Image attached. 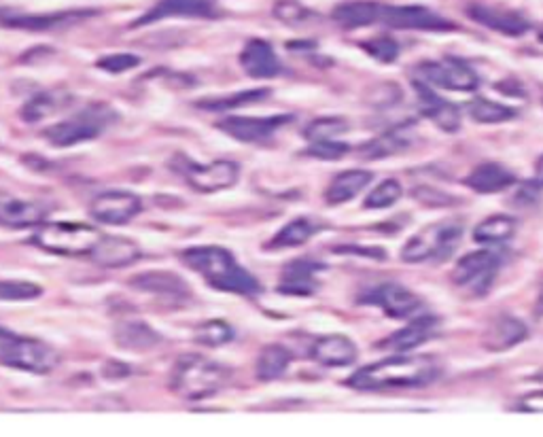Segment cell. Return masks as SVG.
Segmentation results:
<instances>
[{"label": "cell", "instance_id": "6da1fadb", "mask_svg": "<svg viewBox=\"0 0 543 437\" xmlns=\"http://www.w3.org/2000/svg\"><path fill=\"white\" fill-rule=\"evenodd\" d=\"M440 376V365L433 357H408L395 355L372 365H365L348 378V387L357 391H382V389H414L431 384Z\"/></svg>", "mask_w": 543, "mask_h": 437}, {"label": "cell", "instance_id": "7a4b0ae2", "mask_svg": "<svg viewBox=\"0 0 543 437\" xmlns=\"http://www.w3.org/2000/svg\"><path fill=\"white\" fill-rule=\"evenodd\" d=\"M183 264L198 272L206 285L225 293H238L244 297H255L261 291L257 278L242 268L236 257L223 247H194L181 253Z\"/></svg>", "mask_w": 543, "mask_h": 437}, {"label": "cell", "instance_id": "3957f363", "mask_svg": "<svg viewBox=\"0 0 543 437\" xmlns=\"http://www.w3.org/2000/svg\"><path fill=\"white\" fill-rule=\"evenodd\" d=\"M232 380V372L225 365L200 355H185L172 365L168 387L181 399L198 401L217 395Z\"/></svg>", "mask_w": 543, "mask_h": 437}, {"label": "cell", "instance_id": "277c9868", "mask_svg": "<svg viewBox=\"0 0 543 437\" xmlns=\"http://www.w3.org/2000/svg\"><path fill=\"white\" fill-rule=\"evenodd\" d=\"M463 238V221L444 219L431 223L416 232L401 249V259L406 264H423V261H442L454 253Z\"/></svg>", "mask_w": 543, "mask_h": 437}, {"label": "cell", "instance_id": "5b68a950", "mask_svg": "<svg viewBox=\"0 0 543 437\" xmlns=\"http://www.w3.org/2000/svg\"><path fill=\"white\" fill-rule=\"evenodd\" d=\"M58 363L60 355L43 340L17 336L0 327V365L30 374H49Z\"/></svg>", "mask_w": 543, "mask_h": 437}, {"label": "cell", "instance_id": "8992f818", "mask_svg": "<svg viewBox=\"0 0 543 437\" xmlns=\"http://www.w3.org/2000/svg\"><path fill=\"white\" fill-rule=\"evenodd\" d=\"M117 121V113L109 104H92L85 107L77 115L66 121H60L58 126L45 130V138L54 147H73L79 143L94 141L102 132H107Z\"/></svg>", "mask_w": 543, "mask_h": 437}, {"label": "cell", "instance_id": "52a82bcc", "mask_svg": "<svg viewBox=\"0 0 543 437\" xmlns=\"http://www.w3.org/2000/svg\"><path fill=\"white\" fill-rule=\"evenodd\" d=\"M96 227L85 223H47L41 225L39 232L32 236V242L39 249L56 255H90L100 240Z\"/></svg>", "mask_w": 543, "mask_h": 437}, {"label": "cell", "instance_id": "ba28073f", "mask_svg": "<svg viewBox=\"0 0 543 437\" xmlns=\"http://www.w3.org/2000/svg\"><path fill=\"white\" fill-rule=\"evenodd\" d=\"M501 266V257L490 249L467 253L457 261V266L452 268V283L469 291L471 295H484L490 285H493L495 276Z\"/></svg>", "mask_w": 543, "mask_h": 437}, {"label": "cell", "instance_id": "9c48e42d", "mask_svg": "<svg viewBox=\"0 0 543 437\" xmlns=\"http://www.w3.org/2000/svg\"><path fill=\"white\" fill-rule=\"evenodd\" d=\"M418 75L425 83L454 92H476L480 85V79L474 73V68L459 58L423 62L418 66Z\"/></svg>", "mask_w": 543, "mask_h": 437}, {"label": "cell", "instance_id": "30bf717a", "mask_svg": "<svg viewBox=\"0 0 543 437\" xmlns=\"http://www.w3.org/2000/svg\"><path fill=\"white\" fill-rule=\"evenodd\" d=\"M380 24L395 30H420V32H452L457 24L446 17L420 5H401V7H382Z\"/></svg>", "mask_w": 543, "mask_h": 437}, {"label": "cell", "instance_id": "8fae6325", "mask_svg": "<svg viewBox=\"0 0 543 437\" xmlns=\"http://www.w3.org/2000/svg\"><path fill=\"white\" fill-rule=\"evenodd\" d=\"M183 166L181 174L185 181L194 187L200 194H215V191L221 189H230L238 181V164L230 160H217L213 164H194L191 160H185L183 157Z\"/></svg>", "mask_w": 543, "mask_h": 437}, {"label": "cell", "instance_id": "7c38bea8", "mask_svg": "<svg viewBox=\"0 0 543 437\" xmlns=\"http://www.w3.org/2000/svg\"><path fill=\"white\" fill-rule=\"evenodd\" d=\"M223 9L217 0H157V3L138 20L132 28L149 26L153 22L168 20V17H202V20H215L221 17Z\"/></svg>", "mask_w": 543, "mask_h": 437}, {"label": "cell", "instance_id": "4fadbf2b", "mask_svg": "<svg viewBox=\"0 0 543 437\" xmlns=\"http://www.w3.org/2000/svg\"><path fill=\"white\" fill-rule=\"evenodd\" d=\"M293 121V115H272V117H227L219 121V130L230 134L240 143H264L272 138L283 126Z\"/></svg>", "mask_w": 543, "mask_h": 437}, {"label": "cell", "instance_id": "5bb4252c", "mask_svg": "<svg viewBox=\"0 0 543 437\" xmlns=\"http://www.w3.org/2000/svg\"><path fill=\"white\" fill-rule=\"evenodd\" d=\"M363 302L382 308L391 319H412L423 308L420 297L399 283H384L376 287Z\"/></svg>", "mask_w": 543, "mask_h": 437}, {"label": "cell", "instance_id": "9a60e30c", "mask_svg": "<svg viewBox=\"0 0 543 437\" xmlns=\"http://www.w3.org/2000/svg\"><path fill=\"white\" fill-rule=\"evenodd\" d=\"M140 208L143 202L130 191H104L92 202V217L100 223L124 225L140 213Z\"/></svg>", "mask_w": 543, "mask_h": 437}, {"label": "cell", "instance_id": "2e32d148", "mask_svg": "<svg viewBox=\"0 0 543 437\" xmlns=\"http://www.w3.org/2000/svg\"><path fill=\"white\" fill-rule=\"evenodd\" d=\"M414 90H416V98L420 104V111L427 119H431L433 124L444 130V132H459L461 130V111L457 104L448 102L446 98L437 96L435 92H431L425 83L414 81Z\"/></svg>", "mask_w": 543, "mask_h": 437}, {"label": "cell", "instance_id": "e0dca14e", "mask_svg": "<svg viewBox=\"0 0 543 437\" xmlns=\"http://www.w3.org/2000/svg\"><path fill=\"white\" fill-rule=\"evenodd\" d=\"M240 66L253 79H274L283 73L274 47L264 39H251L240 51Z\"/></svg>", "mask_w": 543, "mask_h": 437}, {"label": "cell", "instance_id": "ac0fdd59", "mask_svg": "<svg viewBox=\"0 0 543 437\" xmlns=\"http://www.w3.org/2000/svg\"><path fill=\"white\" fill-rule=\"evenodd\" d=\"M467 15L471 20L482 24L488 30H495L505 34V37H522L527 34L531 24L516 11H507L499 7H486V5H471L467 9Z\"/></svg>", "mask_w": 543, "mask_h": 437}, {"label": "cell", "instance_id": "d6986e66", "mask_svg": "<svg viewBox=\"0 0 543 437\" xmlns=\"http://www.w3.org/2000/svg\"><path fill=\"white\" fill-rule=\"evenodd\" d=\"M437 331H440V319L433 317V314H425V317H416L412 323H408V327L399 329L397 334L382 340L378 348H387L393 353H408L412 348L435 338Z\"/></svg>", "mask_w": 543, "mask_h": 437}, {"label": "cell", "instance_id": "ffe728a7", "mask_svg": "<svg viewBox=\"0 0 543 437\" xmlns=\"http://www.w3.org/2000/svg\"><path fill=\"white\" fill-rule=\"evenodd\" d=\"M90 257L102 268H126L140 257V249L134 240L124 236H100Z\"/></svg>", "mask_w": 543, "mask_h": 437}, {"label": "cell", "instance_id": "44dd1931", "mask_svg": "<svg viewBox=\"0 0 543 437\" xmlns=\"http://www.w3.org/2000/svg\"><path fill=\"white\" fill-rule=\"evenodd\" d=\"M49 211L41 202L20 200L13 196H0V225L22 230V227L43 225Z\"/></svg>", "mask_w": 543, "mask_h": 437}, {"label": "cell", "instance_id": "7402d4cb", "mask_svg": "<svg viewBox=\"0 0 543 437\" xmlns=\"http://www.w3.org/2000/svg\"><path fill=\"white\" fill-rule=\"evenodd\" d=\"M323 270V264L312 259H295L283 270V278L278 283V291L287 295L308 297L317 291V272Z\"/></svg>", "mask_w": 543, "mask_h": 437}, {"label": "cell", "instance_id": "603a6c76", "mask_svg": "<svg viewBox=\"0 0 543 437\" xmlns=\"http://www.w3.org/2000/svg\"><path fill=\"white\" fill-rule=\"evenodd\" d=\"M527 336H529L527 325L518 321L516 317H510V314H503V317H499L486 329L482 344L490 353H503L510 351V348H514L522 340H527Z\"/></svg>", "mask_w": 543, "mask_h": 437}, {"label": "cell", "instance_id": "cb8c5ba5", "mask_svg": "<svg viewBox=\"0 0 543 437\" xmlns=\"http://www.w3.org/2000/svg\"><path fill=\"white\" fill-rule=\"evenodd\" d=\"M359 357V351L355 342L340 336V334H331V336H323L312 346V359L319 361L321 365L327 367H346L353 365Z\"/></svg>", "mask_w": 543, "mask_h": 437}, {"label": "cell", "instance_id": "d4e9b609", "mask_svg": "<svg viewBox=\"0 0 543 437\" xmlns=\"http://www.w3.org/2000/svg\"><path fill=\"white\" fill-rule=\"evenodd\" d=\"M516 183L514 172L507 170L505 166L497 162H482L474 170L467 174L465 185L469 189H474L476 194H499V191H505L507 187H512Z\"/></svg>", "mask_w": 543, "mask_h": 437}, {"label": "cell", "instance_id": "484cf974", "mask_svg": "<svg viewBox=\"0 0 543 437\" xmlns=\"http://www.w3.org/2000/svg\"><path fill=\"white\" fill-rule=\"evenodd\" d=\"M132 287L147 291L160 297H170V300L179 302L187 300L189 297V287L181 281L179 276H174L172 272H145L134 276Z\"/></svg>", "mask_w": 543, "mask_h": 437}, {"label": "cell", "instance_id": "4316f807", "mask_svg": "<svg viewBox=\"0 0 543 437\" xmlns=\"http://www.w3.org/2000/svg\"><path fill=\"white\" fill-rule=\"evenodd\" d=\"M382 7L378 3H370V0H353V3H342L334 9L331 17L334 22L346 30H355V28H365L378 24L382 17Z\"/></svg>", "mask_w": 543, "mask_h": 437}, {"label": "cell", "instance_id": "83f0119b", "mask_svg": "<svg viewBox=\"0 0 543 437\" xmlns=\"http://www.w3.org/2000/svg\"><path fill=\"white\" fill-rule=\"evenodd\" d=\"M374 174L367 172V170H346V172H340L334 177V181L329 183L327 191H325V200L327 204H344V202H350L357 194H361V191L372 183Z\"/></svg>", "mask_w": 543, "mask_h": 437}, {"label": "cell", "instance_id": "f1b7e54d", "mask_svg": "<svg viewBox=\"0 0 543 437\" xmlns=\"http://www.w3.org/2000/svg\"><path fill=\"white\" fill-rule=\"evenodd\" d=\"M115 340L121 348H126V351H134V353H143L153 348L155 344H160V336L155 334V331L140 321H130L119 325L115 331Z\"/></svg>", "mask_w": 543, "mask_h": 437}, {"label": "cell", "instance_id": "f546056e", "mask_svg": "<svg viewBox=\"0 0 543 437\" xmlns=\"http://www.w3.org/2000/svg\"><path fill=\"white\" fill-rule=\"evenodd\" d=\"M92 15V11H64V13H51V15H26V17H7L5 26L24 28V30H49L66 24H75L83 17Z\"/></svg>", "mask_w": 543, "mask_h": 437}, {"label": "cell", "instance_id": "4dcf8cb0", "mask_svg": "<svg viewBox=\"0 0 543 437\" xmlns=\"http://www.w3.org/2000/svg\"><path fill=\"white\" fill-rule=\"evenodd\" d=\"M319 232V227L314 221L306 219V217H300V219H293L289 221L283 230H280L270 242H268V249L270 251H278V249H291V247H300V244L308 242L314 234Z\"/></svg>", "mask_w": 543, "mask_h": 437}, {"label": "cell", "instance_id": "1f68e13d", "mask_svg": "<svg viewBox=\"0 0 543 437\" xmlns=\"http://www.w3.org/2000/svg\"><path fill=\"white\" fill-rule=\"evenodd\" d=\"M518 221L510 215H493L476 225L474 240L480 244H501L516 234Z\"/></svg>", "mask_w": 543, "mask_h": 437}, {"label": "cell", "instance_id": "d6a6232c", "mask_svg": "<svg viewBox=\"0 0 543 437\" xmlns=\"http://www.w3.org/2000/svg\"><path fill=\"white\" fill-rule=\"evenodd\" d=\"M293 355L287 351L285 346L270 344L257 357V378L259 380H276L283 376L289 365H291Z\"/></svg>", "mask_w": 543, "mask_h": 437}, {"label": "cell", "instance_id": "836d02e7", "mask_svg": "<svg viewBox=\"0 0 543 437\" xmlns=\"http://www.w3.org/2000/svg\"><path fill=\"white\" fill-rule=\"evenodd\" d=\"M467 113L471 119L478 121V124H501V121H510L516 115L510 107L488 98L471 100L467 104Z\"/></svg>", "mask_w": 543, "mask_h": 437}, {"label": "cell", "instance_id": "e575fe53", "mask_svg": "<svg viewBox=\"0 0 543 437\" xmlns=\"http://www.w3.org/2000/svg\"><path fill=\"white\" fill-rule=\"evenodd\" d=\"M64 107V100H62V94H51V92H41L34 96L28 104H24V111H22V119L30 121V124H37V121H43L47 117L54 115L58 109L62 111Z\"/></svg>", "mask_w": 543, "mask_h": 437}, {"label": "cell", "instance_id": "d590c367", "mask_svg": "<svg viewBox=\"0 0 543 437\" xmlns=\"http://www.w3.org/2000/svg\"><path fill=\"white\" fill-rule=\"evenodd\" d=\"M410 147V134L406 128H395L393 132H387L384 136L376 138V141H372L370 145H365L361 149L363 155L367 157H384V155H391V153H397L401 149Z\"/></svg>", "mask_w": 543, "mask_h": 437}, {"label": "cell", "instance_id": "8d00e7d4", "mask_svg": "<svg viewBox=\"0 0 543 437\" xmlns=\"http://www.w3.org/2000/svg\"><path fill=\"white\" fill-rule=\"evenodd\" d=\"M270 96V90H249V92H238L234 96H223V98H208L200 100L198 107L204 111H227V109H236L240 104L247 102H257Z\"/></svg>", "mask_w": 543, "mask_h": 437}, {"label": "cell", "instance_id": "74e56055", "mask_svg": "<svg viewBox=\"0 0 543 437\" xmlns=\"http://www.w3.org/2000/svg\"><path fill=\"white\" fill-rule=\"evenodd\" d=\"M348 130V124L340 117H321L317 121H312V124L304 130V136L308 138L310 143L314 141H331V138H336L340 134H344Z\"/></svg>", "mask_w": 543, "mask_h": 437}, {"label": "cell", "instance_id": "f35d334b", "mask_svg": "<svg viewBox=\"0 0 543 437\" xmlns=\"http://www.w3.org/2000/svg\"><path fill=\"white\" fill-rule=\"evenodd\" d=\"M401 196H404V189L397 179H384L380 185L372 189V194L365 198V208H389L393 206Z\"/></svg>", "mask_w": 543, "mask_h": 437}, {"label": "cell", "instance_id": "ab89813d", "mask_svg": "<svg viewBox=\"0 0 543 437\" xmlns=\"http://www.w3.org/2000/svg\"><path fill=\"white\" fill-rule=\"evenodd\" d=\"M234 340V329L230 323L225 321H208L198 327L196 331V342L204 346H223Z\"/></svg>", "mask_w": 543, "mask_h": 437}, {"label": "cell", "instance_id": "60d3db41", "mask_svg": "<svg viewBox=\"0 0 543 437\" xmlns=\"http://www.w3.org/2000/svg\"><path fill=\"white\" fill-rule=\"evenodd\" d=\"M43 289L26 281H0V302H26L37 300Z\"/></svg>", "mask_w": 543, "mask_h": 437}, {"label": "cell", "instance_id": "b9f144b4", "mask_svg": "<svg viewBox=\"0 0 543 437\" xmlns=\"http://www.w3.org/2000/svg\"><path fill=\"white\" fill-rule=\"evenodd\" d=\"M361 49L367 56H372L374 60L382 64H393L399 56V45L391 37H376V39L365 41L361 43Z\"/></svg>", "mask_w": 543, "mask_h": 437}, {"label": "cell", "instance_id": "7bdbcfd3", "mask_svg": "<svg viewBox=\"0 0 543 437\" xmlns=\"http://www.w3.org/2000/svg\"><path fill=\"white\" fill-rule=\"evenodd\" d=\"M274 17H278L287 26H302L310 20L312 13L302 3H297V0H278L274 7Z\"/></svg>", "mask_w": 543, "mask_h": 437}, {"label": "cell", "instance_id": "ee69618b", "mask_svg": "<svg viewBox=\"0 0 543 437\" xmlns=\"http://www.w3.org/2000/svg\"><path fill=\"white\" fill-rule=\"evenodd\" d=\"M308 155L312 157H319V160H340L342 155L348 153V145L346 143H338L334 141V138H331V141H314L310 143Z\"/></svg>", "mask_w": 543, "mask_h": 437}, {"label": "cell", "instance_id": "f6af8a7d", "mask_svg": "<svg viewBox=\"0 0 543 437\" xmlns=\"http://www.w3.org/2000/svg\"><path fill=\"white\" fill-rule=\"evenodd\" d=\"M138 64H140L138 56H132V54H115V56H104L98 62V68H102V71H107L111 75H119V73H124V71H130V68H136Z\"/></svg>", "mask_w": 543, "mask_h": 437}, {"label": "cell", "instance_id": "bcb514c9", "mask_svg": "<svg viewBox=\"0 0 543 437\" xmlns=\"http://www.w3.org/2000/svg\"><path fill=\"white\" fill-rule=\"evenodd\" d=\"M420 204L425 206H431V208H440V206H452L454 198H450L448 194H444V191H437V189H431V187H416L414 194H412Z\"/></svg>", "mask_w": 543, "mask_h": 437}, {"label": "cell", "instance_id": "7dc6e473", "mask_svg": "<svg viewBox=\"0 0 543 437\" xmlns=\"http://www.w3.org/2000/svg\"><path fill=\"white\" fill-rule=\"evenodd\" d=\"M522 410L527 412H543V391H535V393H529L527 397L522 399Z\"/></svg>", "mask_w": 543, "mask_h": 437}, {"label": "cell", "instance_id": "c3c4849f", "mask_svg": "<svg viewBox=\"0 0 543 437\" xmlns=\"http://www.w3.org/2000/svg\"><path fill=\"white\" fill-rule=\"evenodd\" d=\"M533 185H535L537 189L543 187V155L539 157L537 164H535V179H533Z\"/></svg>", "mask_w": 543, "mask_h": 437}, {"label": "cell", "instance_id": "681fc988", "mask_svg": "<svg viewBox=\"0 0 543 437\" xmlns=\"http://www.w3.org/2000/svg\"><path fill=\"white\" fill-rule=\"evenodd\" d=\"M535 317L541 319L543 317V281H541V287H539V293H537V302H535Z\"/></svg>", "mask_w": 543, "mask_h": 437}, {"label": "cell", "instance_id": "f907efd6", "mask_svg": "<svg viewBox=\"0 0 543 437\" xmlns=\"http://www.w3.org/2000/svg\"><path fill=\"white\" fill-rule=\"evenodd\" d=\"M539 39H541V43H543V32H541V37H539Z\"/></svg>", "mask_w": 543, "mask_h": 437}]
</instances>
